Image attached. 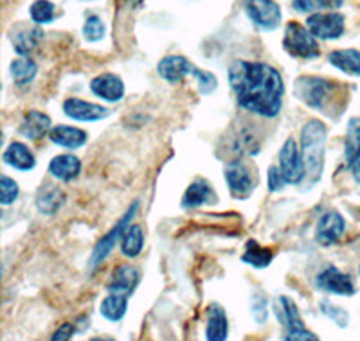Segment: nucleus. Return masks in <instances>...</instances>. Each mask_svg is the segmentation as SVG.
Masks as SVG:
<instances>
[{"label":"nucleus","instance_id":"1","mask_svg":"<svg viewBox=\"0 0 360 341\" xmlns=\"http://www.w3.org/2000/svg\"><path fill=\"white\" fill-rule=\"evenodd\" d=\"M227 79L243 110L263 119L278 117L283 108L285 83L278 69L265 61L236 60Z\"/></svg>","mask_w":360,"mask_h":341},{"label":"nucleus","instance_id":"2","mask_svg":"<svg viewBox=\"0 0 360 341\" xmlns=\"http://www.w3.org/2000/svg\"><path fill=\"white\" fill-rule=\"evenodd\" d=\"M328 128L319 119H311L301 128V138L299 146L303 151L304 166H307V176L311 183L319 182L324 169V149H326Z\"/></svg>","mask_w":360,"mask_h":341},{"label":"nucleus","instance_id":"3","mask_svg":"<svg viewBox=\"0 0 360 341\" xmlns=\"http://www.w3.org/2000/svg\"><path fill=\"white\" fill-rule=\"evenodd\" d=\"M294 92L297 99L308 108L317 112H324L328 105H330V98L335 92V83L330 79L317 76H301L295 79Z\"/></svg>","mask_w":360,"mask_h":341},{"label":"nucleus","instance_id":"4","mask_svg":"<svg viewBox=\"0 0 360 341\" xmlns=\"http://www.w3.org/2000/svg\"><path fill=\"white\" fill-rule=\"evenodd\" d=\"M283 49L288 56L295 60H315L321 56L317 38L311 34L308 27H304L299 22H290L285 27V36H283Z\"/></svg>","mask_w":360,"mask_h":341},{"label":"nucleus","instance_id":"5","mask_svg":"<svg viewBox=\"0 0 360 341\" xmlns=\"http://www.w3.org/2000/svg\"><path fill=\"white\" fill-rule=\"evenodd\" d=\"M137 210H139V201H134V203H131V207L124 212L123 218H121V220L115 223V227L112 228L110 232H107V234H105V236L98 241V244H96L94 250H92V255H90V260H89L90 269H96L98 266H101L103 262L108 259V255L114 252L115 246H117V244H121V239H123L124 232H127L128 227L131 225V221H134Z\"/></svg>","mask_w":360,"mask_h":341},{"label":"nucleus","instance_id":"6","mask_svg":"<svg viewBox=\"0 0 360 341\" xmlns=\"http://www.w3.org/2000/svg\"><path fill=\"white\" fill-rule=\"evenodd\" d=\"M225 183L229 192L238 199H247L258 185V178L254 173V167L243 159H236L225 166L224 170Z\"/></svg>","mask_w":360,"mask_h":341},{"label":"nucleus","instance_id":"7","mask_svg":"<svg viewBox=\"0 0 360 341\" xmlns=\"http://www.w3.org/2000/svg\"><path fill=\"white\" fill-rule=\"evenodd\" d=\"M279 169L287 180L288 185H299L307 178V166H304L303 151L294 138H288L279 151Z\"/></svg>","mask_w":360,"mask_h":341},{"label":"nucleus","instance_id":"8","mask_svg":"<svg viewBox=\"0 0 360 341\" xmlns=\"http://www.w3.org/2000/svg\"><path fill=\"white\" fill-rule=\"evenodd\" d=\"M279 307L281 311H278V316L281 323H285L287 327V334H285V340L287 341H317L319 337L315 336L314 333L304 327L303 318L299 314V309L295 305V302L290 297H279Z\"/></svg>","mask_w":360,"mask_h":341},{"label":"nucleus","instance_id":"9","mask_svg":"<svg viewBox=\"0 0 360 341\" xmlns=\"http://www.w3.org/2000/svg\"><path fill=\"white\" fill-rule=\"evenodd\" d=\"M307 27L310 29L317 40L332 41L337 40L344 34L346 29V18L344 15L335 11L330 13H311L307 18Z\"/></svg>","mask_w":360,"mask_h":341},{"label":"nucleus","instance_id":"10","mask_svg":"<svg viewBox=\"0 0 360 341\" xmlns=\"http://www.w3.org/2000/svg\"><path fill=\"white\" fill-rule=\"evenodd\" d=\"M315 286L321 291L337 297H352L356 291L352 275L340 272L337 266H326L315 279Z\"/></svg>","mask_w":360,"mask_h":341},{"label":"nucleus","instance_id":"11","mask_svg":"<svg viewBox=\"0 0 360 341\" xmlns=\"http://www.w3.org/2000/svg\"><path fill=\"white\" fill-rule=\"evenodd\" d=\"M245 11L263 31H274L281 24V8L274 0H247Z\"/></svg>","mask_w":360,"mask_h":341},{"label":"nucleus","instance_id":"12","mask_svg":"<svg viewBox=\"0 0 360 341\" xmlns=\"http://www.w3.org/2000/svg\"><path fill=\"white\" fill-rule=\"evenodd\" d=\"M344 232H346V221H344L342 215L337 210H328L317 221L315 239L324 248L333 246V244L339 243Z\"/></svg>","mask_w":360,"mask_h":341},{"label":"nucleus","instance_id":"13","mask_svg":"<svg viewBox=\"0 0 360 341\" xmlns=\"http://www.w3.org/2000/svg\"><path fill=\"white\" fill-rule=\"evenodd\" d=\"M9 40L13 44V51L18 56H29L40 47L41 40H44V31L40 25H29V24H18L11 29Z\"/></svg>","mask_w":360,"mask_h":341},{"label":"nucleus","instance_id":"14","mask_svg":"<svg viewBox=\"0 0 360 341\" xmlns=\"http://www.w3.org/2000/svg\"><path fill=\"white\" fill-rule=\"evenodd\" d=\"M63 114L78 122H98L107 119L110 115V110H108L107 106L83 101V99L78 98H70L63 102Z\"/></svg>","mask_w":360,"mask_h":341},{"label":"nucleus","instance_id":"15","mask_svg":"<svg viewBox=\"0 0 360 341\" xmlns=\"http://www.w3.org/2000/svg\"><path fill=\"white\" fill-rule=\"evenodd\" d=\"M90 92L98 99H101V101L114 105V102H119L124 98L127 88H124V83L121 77L112 72H107L99 74V76H96L90 81Z\"/></svg>","mask_w":360,"mask_h":341},{"label":"nucleus","instance_id":"16","mask_svg":"<svg viewBox=\"0 0 360 341\" xmlns=\"http://www.w3.org/2000/svg\"><path fill=\"white\" fill-rule=\"evenodd\" d=\"M197 67L193 65L191 61L184 56H166L159 61L157 65V74L162 77L164 81L172 83H180L182 79H186L188 76H193Z\"/></svg>","mask_w":360,"mask_h":341},{"label":"nucleus","instance_id":"17","mask_svg":"<svg viewBox=\"0 0 360 341\" xmlns=\"http://www.w3.org/2000/svg\"><path fill=\"white\" fill-rule=\"evenodd\" d=\"M217 199L218 196L214 194L213 185H211L205 178H197L189 183L188 189H186L184 194H182V201H180V203H182V208L191 210V208H198L204 207V205L213 203Z\"/></svg>","mask_w":360,"mask_h":341},{"label":"nucleus","instance_id":"18","mask_svg":"<svg viewBox=\"0 0 360 341\" xmlns=\"http://www.w3.org/2000/svg\"><path fill=\"white\" fill-rule=\"evenodd\" d=\"M51 128V117L44 112H38V110H29L27 114L24 115L22 119L20 126H18V133L22 135L24 138L27 140H40L44 138L45 135H49Z\"/></svg>","mask_w":360,"mask_h":341},{"label":"nucleus","instance_id":"19","mask_svg":"<svg viewBox=\"0 0 360 341\" xmlns=\"http://www.w3.org/2000/svg\"><path fill=\"white\" fill-rule=\"evenodd\" d=\"M141 273L139 269L131 265H121L115 268L112 273V279L107 286L108 293H119V295H127L130 297L135 288L139 286Z\"/></svg>","mask_w":360,"mask_h":341},{"label":"nucleus","instance_id":"20","mask_svg":"<svg viewBox=\"0 0 360 341\" xmlns=\"http://www.w3.org/2000/svg\"><path fill=\"white\" fill-rule=\"evenodd\" d=\"M207 321H205V340L209 341H225L229 336V320L227 313L220 304H211L207 307Z\"/></svg>","mask_w":360,"mask_h":341},{"label":"nucleus","instance_id":"21","mask_svg":"<svg viewBox=\"0 0 360 341\" xmlns=\"http://www.w3.org/2000/svg\"><path fill=\"white\" fill-rule=\"evenodd\" d=\"M49 138L51 142L60 147H65V149H79V147L86 144L89 135L82 128L69 126V124H58V126L51 128Z\"/></svg>","mask_w":360,"mask_h":341},{"label":"nucleus","instance_id":"22","mask_svg":"<svg viewBox=\"0 0 360 341\" xmlns=\"http://www.w3.org/2000/svg\"><path fill=\"white\" fill-rule=\"evenodd\" d=\"M65 192L58 185H51V183H44L37 192L34 198V205H37L38 212L44 215H54L65 203Z\"/></svg>","mask_w":360,"mask_h":341},{"label":"nucleus","instance_id":"23","mask_svg":"<svg viewBox=\"0 0 360 341\" xmlns=\"http://www.w3.org/2000/svg\"><path fill=\"white\" fill-rule=\"evenodd\" d=\"M82 173V160L72 153H63L54 156L49 162V175L60 182H72Z\"/></svg>","mask_w":360,"mask_h":341},{"label":"nucleus","instance_id":"24","mask_svg":"<svg viewBox=\"0 0 360 341\" xmlns=\"http://www.w3.org/2000/svg\"><path fill=\"white\" fill-rule=\"evenodd\" d=\"M6 166L13 167V169L22 170V173H27V170H33L37 166V159H34L33 151L29 149L24 142H11L4 149L2 154Z\"/></svg>","mask_w":360,"mask_h":341},{"label":"nucleus","instance_id":"25","mask_svg":"<svg viewBox=\"0 0 360 341\" xmlns=\"http://www.w3.org/2000/svg\"><path fill=\"white\" fill-rule=\"evenodd\" d=\"M127 311L128 297L127 295H119V293H108L99 304V314L107 321H112V323L123 320L127 316Z\"/></svg>","mask_w":360,"mask_h":341},{"label":"nucleus","instance_id":"26","mask_svg":"<svg viewBox=\"0 0 360 341\" xmlns=\"http://www.w3.org/2000/svg\"><path fill=\"white\" fill-rule=\"evenodd\" d=\"M330 65L335 67L340 72L348 76H360V51L356 49H339L330 53L328 56Z\"/></svg>","mask_w":360,"mask_h":341},{"label":"nucleus","instance_id":"27","mask_svg":"<svg viewBox=\"0 0 360 341\" xmlns=\"http://www.w3.org/2000/svg\"><path fill=\"white\" fill-rule=\"evenodd\" d=\"M9 74H11L13 83L17 86H27L29 83L34 81V77L38 74L37 61L31 60L29 56H20L17 60L11 61L9 65Z\"/></svg>","mask_w":360,"mask_h":341},{"label":"nucleus","instance_id":"28","mask_svg":"<svg viewBox=\"0 0 360 341\" xmlns=\"http://www.w3.org/2000/svg\"><path fill=\"white\" fill-rule=\"evenodd\" d=\"M360 159V117H352L346 128L344 138V160L346 166L352 167Z\"/></svg>","mask_w":360,"mask_h":341},{"label":"nucleus","instance_id":"29","mask_svg":"<svg viewBox=\"0 0 360 341\" xmlns=\"http://www.w3.org/2000/svg\"><path fill=\"white\" fill-rule=\"evenodd\" d=\"M242 260L245 265L252 266V268L263 269L274 260V252L269 250V248L262 246L259 243H256L254 239L247 241L245 244V252H243Z\"/></svg>","mask_w":360,"mask_h":341},{"label":"nucleus","instance_id":"30","mask_svg":"<svg viewBox=\"0 0 360 341\" xmlns=\"http://www.w3.org/2000/svg\"><path fill=\"white\" fill-rule=\"evenodd\" d=\"M144 248V230L141 225H130L121 239V253L127 259L139 257Z\"/></svg>","mask_w":360,"mask_h":341},{"label":"nucleus","instance_id":"31","mask_svg":"<svg viewBox=\"0 0 360 341\" xmlns=\"http://www.w3.org/2000/svg\"><path fill=\"white\" fill-rule=\"evenodd\" d=\"M54 13H56V8L51 0H34L29 8V17L38 25L51 24L54 20Z\"/></svg>","mask_w":360,"mask_h":341},{"label":"nucleus","instance_id":"32","mask_svg":"<svg viewBox=\"0 0 360 341\" xmlns=\"http://www.w3.org/2000/svg\"><path fill=\"white\" fill-rule=\"evenodd\" d=\"M105 34H107V27H105L101 18L90 15L83 24V38L90 44H96V41H101Z\"/></svg>","mask_w":360,"mask_h":341},{"label":"nucleus","instance_id":"33","mask_svg":"<svg viewBox=\"0 0 360 341\" xmlns=\"http://www.w3.org/2000/svg\"><path fill=\"white\" fill-rule=\"evenodd\" d=\"M20 196V187H18V183L15 182L13 178H9L8 175H4L0 178V203L4 205V207H9L18 199Z\"/></svg>","mask_w":360,"mask_h":341},{"label":"nucleus","instance_id":"34","mask_svg":"<svg viewBox=\"0 0 360 341\" xmlns=\"http://www.w3.org/2000/svg\"><path fill=\"white\" fill-rule=\"evenodd\" d=\"M321 311H323V314L326 318H330V320L333 321V323H337L340 327V329H344V327H348L349 323V314L344 311L342 307H337V305L330 304V302L323 300L321 302Z\"/></svg>","mask_w":360,"mask_h":341},{"label":"nucleus","instance_id":"35","mask_svg":"<svg viewBox=\"0 0 360 341\" xmlns=\"http://www.w3.org/2000/svg\"><path fill=\"white\" fill-rule=\"evenodd\" d=\"M193 79L197 81L198 85V90H200V94L207 95L211 94V92H214V88L218 86V81L217 77L213 76L211 72H207V70H202V69H195V72H193Z\"/></svg>","mask_w":360,"mask_h":341},{"label":"nucleus","instance_id":"36","mask_svg":"<svg viewBox=\"0 0 360 341\" xmlns=\"http://www.w3.org/2000/svg\"><path fill=\"white\" fill-rule=\"evenodd\" d=\"M250 309H252V316L256 320V323H265L266 318H269V300L263 293H256L250 302Z\"/></svg>","mask_w":360,"mask_h":341},{"label":"nucleus","instance_id":"37","mask_svg":"<svg viewBox=\"0 0 360 341\" xmlns=\"http://www.w3.org/2000/svg\"><path fill=\"white\" fill-rule=\"evenodd\" d=\"M266 183H269L270 192H279L285 185H288L285 176H283L279 166H270L269 167V176H266Z\"/></svg>","mask_w":360,"mask_h":341},{"label":"nucleus","instance_id":"38","mask_svg":"<svg viewBox=\"0 0 360 341\" xmlns=\"http://www.w3.org/2000/svg\"><path fill=\"white\" fill-rule=\"evenodd\" d=\"M74 333H76V325L63 323V325H60V327H58L56 333L53 334V337H51V340H53V341H67V340H70V337L74 336Z\"/></svg>","mask_w":360,"mask_h":341},{"label":"nucleus","instance_id":"39","mask_svg":"<svg viewBox=\"0 0 360 341\" xmlns=\"http://www.w3.org/2000/svg\"><path fill=\"white\" fill-rule=\"evenodd\" d=\"M292 8L297 13H304V15L310 13L311 15V13H315L319 9V4H317V0H294V2H292Z\"/></svg>","mask_w":360,"mask_h":341},{"label":"nucleus","instance_id":"40","mask_svg":"<svg viewBox=\"0 0 360 341\" xmlns=\"http://www.w3.org/2000/svg\"><path fill=\"white\" fill-rule=\"evenodd\" d=\"M317 4H319V9H339L340 6L344 4V0H317Z\"/></svg>","mask_w":360,"mask_h":341},{"label":"nucleus","instance_id":"41","mask_svg":"<svg viewBox=\"0 0 360 341\" xmlns=\"http://www.w3.org/2000/svg\"><path fill=\"white\" fill-rule=\"evenodd\" d=\"M352 173H353V178H355V182L360 183V159L352 166Z\"/></svg>","mask_w":360,"mask_h":341},{"label":"nucleus","instance_id":"42","mask_svg":"<svg viewBox=\"0 0 360 341\" xmlns=\"http://www.w3.org/2000/svg\"><path fill=\"white\" fill-rule=\"evenodd\" d=\"M128 2H130V0H128ZM131 2H143V0H131Z\"/></svg>","mask_w":360,"mask_h":341},{"label":"nucleus","instance_id":"43","mask_svg":"<svg viewBox=\"0 0 360 341\" xmlns=\"http://www.w3.org/2000/svg\"><path fill=\"white\" fill-rule=\"evenodd\" d=\"M359 275H360V266H359Z\"/></svg>","mask_w":360,"mask_h":341}]
</instances>
